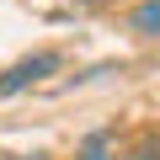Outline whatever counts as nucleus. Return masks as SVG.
<instances>
[{"mask_svg":"<svg viewBox=\"0 0 160 160\" xmlns=\"http://www.w3.org/2000/svg\"><path fill=\"white\" fill-rule=\"evenodd\" d=\"M133 32L160 38V0H149V6H139V11H133Z\"/></svg>","mask_w":160,"mask_h":160,"instance_id":"7ed1b4c3","label":"nucleus"},{"mask_svg":"<svg viewBox=\"0 0 160 160\" xmlns=\"http://www.w3.org/2000/svg\"><path fill=\"white\" fill-rule=\"evenodd\" d=\"M64 59L53 53V48H43V53H32V59H22V64H11L6 75H0V96H16V91H27V86H38L43 75H53Z\"/></svg>","mask_w":160,"mask_h":160,"instance_id":"f257e3e1","label":"nucleus"},{"mask_svg":"<svg viewBox=\"0 0 160 160\" xmlns=\"http://www.w3.org/2000/svg\"><path fill=\"white\" fill-rule=\"evenodd\" d=\"M75 160H112V133H107V128L86 133V139H80V149H75Z\"/></svg>","mask_w":160,"mask_h":160,"instance_id":"f03ea898","label":"nucleus"},{"mask_svg":"<svg viewBox=\"0 0 160 160\" xmlns=\"http://www.w3.org/2000/svg\"><path fill=\"white\" fill-rule=\"evenodd\" d=\"M128 160H160V133H144V139L128 149Z\"/></svg>","mask_w":160,"mask_h":160,"instance_id":"20e7f679","label":"nucleus"},{"mask_svg":"<svg viewBox=\"0 0 160 160\" xmlns=\"http://www.w3.org/2000/svg\"><path fill=\"white\" fill-rule=\"evenodd\" d=\"M27 160H48V155H27Z\"/></svg>","mask_w":160,"mask_h":160,"instance_id":"39448f33","label":"nucleus"},{"mask_svg":"<svg viewBox=\"0 0 160 160\" xmlns=\"http://www.w3.org/2000/svg\"><path fill=\"white\" fill-rule=\"evenodd\" d=\"M86 6H96V0H86Z\"/></svg>","mask_w":160,"mask_h":160,"instance_id":"423d86ee","label":"nucleus"}]
</instances>
